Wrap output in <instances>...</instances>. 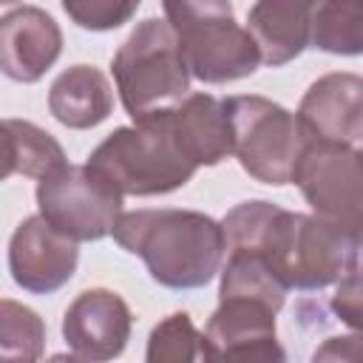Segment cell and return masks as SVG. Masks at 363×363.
<instances>
[{"mask_svg":"<svg viewBox=\"0 0 363 363\" xmlns=\"http://www.w3.org/2000/svg\"><path fill=\"white\" fill-rule=\"evenodd\" d=\"M65 164V150L48 130L26 119H3V179L14 173L43 179Z\"/></svg>","mask_w":363,"mask_h":363,"instance_id":"e0dca14e","label":"cell"},{"mask_svg":"<svg viewBox=\"0 0 363 363\" xmlns=\"http://www.w3.org/2000/svg\"><path fill=\"white\" fill-rule=\"evenodd\" d=\"M113 241L139 255L150 278L167 289L207 286L224 267V224L199 210H133L122 213Z\"/></svg>","mask_w":363,"mask_h":363,"instance_id":"6da1fadb","label":"cell"},{"mask_svg":"<svg viewBox=\"0 0 363 363\" xmlns=\"http://www.w3.org/2000/svg\"><path fill=\"white\" fill-rule=\"evenodd\" d=\"M360 156H363V142H360Z\"/></svg>","mask_w":363,"mask_h":363,"instance_id":"484cf974","label":"cell"},{"mask_svg":"<svg viewBox=\"0 0 363 363\" xmlns=\"http://www.w3.org/2000/svg\"><path fill=\"white\" fill-rule=\"evenodd\" d=\"M292 182L301 187L312 213L329 218H363V156L360 147L309 139Z\"/></svg>","mask_w":363,"mask_h":363,"instance_id":"ba28073f","label":"cell"},{"mask_svg":"<svg viewBox=\"0 0 363 363\" xmlns=\"http://www.w3.org/2000/svg\"><path fill=\"white\" fill-rule=\"evenodd\" d=\"M147 363H190L204 360V332L196 329L187 312H173L150 329Z\"/></svg>","mask_w":363,"mask_h":363,"instance_id":"44dd1931","label":"cell"},{"mask_svg":"<svg viewBox=\"0 0 363 363\" xmlns=\"http://www.w3.org/2000/svg\"><path fill=\"white\" fill-rule=\"evenodd\" d=\"M45 349V323L31 309L11 298L0 301V357L14 363L40 360Z\"/></svg>","mask_w":363,"mask_h":363,"instance_id":"ffe728a7","label":"cell"},{"mask_svg":"<svg viewBox=\"0 0 363 363\" xmlns=\"http://www.w3.org/2000/svg\"><path fill=\"white\" fill-rule=\"evenodd\" d=\"M286 289L289 286L278 278L267 255L255 250H227L218 298H255L278 312L286 301Z\"/></svg>","mask_w":363,"mask_h":363,"instance_id":"ac0fdd59","label":"cell"},{"mask_svg":"<svg viewBox=\"0 0 363 363\" xmlns=\"http://www.w3.org/2000/svg\"><path fill=\"white\" fill-rule=\"evenodd\" d=\"M329 306L340 318V323L363 335V269H354L352 275L337 281Z\"/></svg>","mask_w":363,"mask_h":363,"instance_id":"603a6c76","label":"cell"},{"mask_svg":"<svg viewBox=\"0 0 363 363\" xmlns=\"http://www.w3.org/2000/svg\"><path fill=\"white\" fill-rule=\"evenodd\" d=\"M318 0H255L247 14V28L261 48V62L269 68L286 65L309 45L312 9Z\"/></svg>","mask_w":363,"mask_h":363,"instance_id":"5bb4252c","label":"cell"},{"mask_svg":"<svg viewBox=\"0 0 363 363\" xmlns=\"http://www.w3.org/2000/svg\"><path fill=\"white\" fill-rule=\"evenodd\" d=\"M315 360H363V335H340L326 337L320 349L312 354Z\"/></svg>","mask_w":363,"mask_h":363,"instance_id":"cb8c5ba5","label":"cell"},{"mask_svg":"<svg viewBox=\"0 0 363 363\" xmlns=\"http://www.w3.org/2000/svg\"><path fill=\"white\" fill-rule=\"evenodd\" d=\"M122 196H164L184 187L199 164L182 147L170 111L133 119V125L111 130L85 162Z\"/></svg>","mask_w":363,"mask_h":363,"instance_id":"3957f363","label":"cell"},{"mask_svg":"<svg viewBox=\"0 0 363 363\" xmlns=\"http://www.w3.org/2000/svg\"><path fill=\"white\" fill-rule=\"evenodd\" d=\"M111 71L130 119L170 111L190 94L193 74L167 20H142L113 54Z\"/></svg>","mask_w":363,"mask_h":363,"instance_id":"5b68a950","label":"cell"},{"mask_svg":"<svg viewBox=\"0 0 363 363\" xmlns=\"http://www.w3.org/2000/svg\"><path fill=\"white\" fill-rule=\"evenodd\" d=\"M298 119L312 139L360 145L363 142V77L332 71L318 77L301 105Z\"/></svg>","mask_w":363,"mask_h":363,"instance_id":"4fadbf2b","label":"cell"},{"mask_svg":"<svg viewBox=\"0 0 363 363\" xmlns=\"http://www.w3.org/2000/svg\"><path fill=\"white\" fill-rule=\"evenodd\" d=\"M224 102L233 125V156L244 173L261 184H289L298 159L312 139L298 113L258 94H241Z\"/></svg>","mask_w":363,"mask_h":363,"instance_id":"8992f818","label":"cell"},{"mask_svg":"<svg viewBox=\"0 0 363 363\" xmlns=\"http://www.w3.org/2000/svg\"><path fill=\"white\" fill-rule=\"evenodd\" d=\"M77 241L60 233L40 213L23 218L9 241V272L17 286L34 295L62 289L77 272Z\"/></svg>","mask_w":363,"mask_h":363,"instance_id":"9c48e42d","label":"cell"},{"mask_svg":"<svg viewBox=\"0 0 363 363\" xmlns=\"http://www.w3.org/2000/svg\"><path fill=\"white\" fill-rule=\"evenodd\" d=\"M68 20L85 31H113L136 14L142 0H60Z\"/></svg>","mask_w":363,"mask_h":363,"instance_id":"7402d4cb","label":"cell"},{"mask_svg":"<svg viewBox=\"0 0 363 363\" xmlns=\"http://www.w3.org/2000/svg\"><path fill=\"white\" fill-rule=\"evenodd\" d=\"M130 309L113 289L94 286L79 292L62 315V340L74 357L113 360L130 340Z\"/></svg>","mask_w":363,"mask_h":363,"instance_id":"8fae6325","label":"cell"},{"mask_svg":"<svg viewBox=\"0 0 363 363\" xmlns=\"http://www.w3.org/2000/svg\"><path fill=\"white\" fill-rule=\"evenodd\" d=\"M62 54V31L40 6H20L0 20V68L14 82H37Z\"/></svg>","mask_w":363,"mask_h":363,"instance_id":"7c38bea8","label":"cell"},{"mask_svg":"<svg viewBox=\"0 0 363 363\" xmlns=\"http://www.w3.org/2000/svg\"><path fill=\"white\" fill-rule=\"evenodd\" d=\"M122 193L88 164H65L37 179V210L74 241L113 235L122 218Z\"/></svg>","mask_w":363,"mask_h":363,"instance_id":"52a82bcc","label":"cell"},{"mask_svg":"<svg viewBox=\"0 0 363 363\" xmlns=\"http://www.w3.org/2000/svg\"><path fill=\"white\" fill-rule=\"evenodd\" d=\"M309 45L337 57L363 54V0H318Z\"/></svg>","mask_w":363,"mask_h":363,"instance_id":"d6986e66","label":"cell"},{"mask_svg":"<svg viewBox=\"0 0 363 363\" xmlns=\"http://www.w3.org/2000/svg\"><path fill=\"white\" fill-rule=\"evenodd\" d=\"M275 315L255 298H218L204 329V360H284Z\"/></svg>","mask_w":363,"mask_h":363,"instance_id":"30bf717a","label":"cell"},{"mask_svg":"<svg viewBox=\"0 0 363 363\" xmlns=\"http://www.w3.org/2000/svg\"><path fill=\"white\" fill-rule=\"evenodd\" d=\"M264 255L289 289H323L363 269V218L349 221L281 207Z\"/></svg>","mask_w":363,"mask_h":363,"instance_id":"7a4b0ae2","label":"cell"},{"mask_svg":"<svg viewBox=\"0 0 363 363\" xmlns=\"http://www.w3.org/2000/svg\"><path fill=\"white\" fill-rule=\"evenodd\" d=\"M162 9L196 79L224 85L261 65V48L250 28L235 23L230 0H162Z\"/></svg>","mask_w":363,"mask_h":363,"instance_id":"277c9868","label":"cell"},{"mask_svg":"<svg viewBox=\"0 0 363 363\" xmlns=\"http://www.w3.org/2000/svg\"><path fill=\"white\" fill-rule=\"evenodd\" d=\"M0 3H6V6H11V3H17V0H0Z\"/></svg>","mask_w":363,"mask_h":363,"instance_id":"d4e9b609","label":"cell"},{"mask_svg":"<svg viewBox=\"0 0 363 363\" xmlns=\"http://www.w3.org/2000/svg\"><path fill=\"white\" fill-rule=\"evenodd\" d=\"M48 111L60 125L71 130L96 128L113 111V88L99 68L71 65L51 82Z\"/></svg>","mask_w":363,"mask_h":363,"instance_id":"2e32d148","label":"cell"},{"mask_svg":"<svg viewBox=\"0 0 363 363\" xmlns=\"http://www.w3.org/2000/svg\"><path fill=\"white\" fill-rule=\"evenodd\" d=\"M170 125L199 167H213L233 153L227 102L213 94H187L176 108H170Z\"/></svg>","mask_w":363,"mask_h":363,"instance_id":"9a60e30c","label":"cell"}]
</instances>
